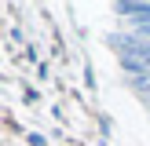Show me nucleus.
<instances>
[{"label":"nucleus","mask_w":150,"mask_h":146,"mask_svg":"<svg viewBox=\"0 0 150 146\" xmlns=\"http://www.w3.org/2000/svg\"><path fill=\"white\" fill-rule=\"evenodd\" d=\"M114 11L117 15H136V18H132L136 26H146L150 22V4H117Z\"/></svg>","instance_id":"nucleus-1"}]
</instances>
